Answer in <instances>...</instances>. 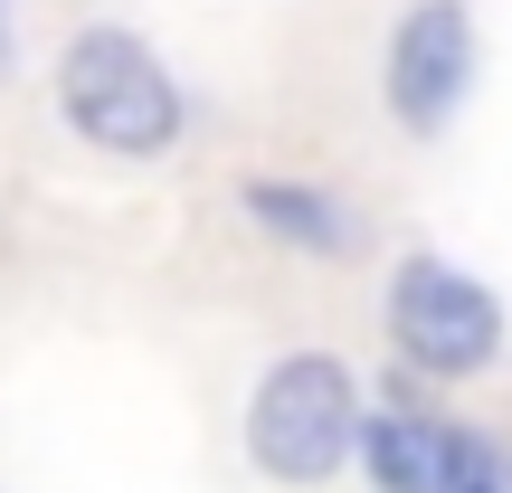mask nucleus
<instances>
[{
    "mask_svg": "<svg viewBox=\"0 0 512 493\" xmlns=\"http://www.w3.org/2000/svg\"><path fill=\"white\" fill-rule=\"evenodd\" d=\"M57 114L76 143L114 152V162H152L181 143V86L133 29H76L57 57Z\"/></svg>",
    "mask_w": 512,
    "mask_h": 493,
    "instance_id": "f257e3e1",
    "label": "nucleus"
},
{
    "mask_svg": "<svg viewBox=\"0 0 512 493\" xmlns=\"http://www.w3.org/2000/svg\"><path fill=\"white\" fill-rule=\"evenodd\" d=\"M370 418L351 399V370L332 351H285V361L256 380L247 399V456L266 465L275 484H323L361 456Z\"/></svg>",
    "mask_w": 512,
    "mask_h": 493,
    "instance_id": "f03ea898",
    "label": "nucleus"
},
{
    "mask_svg": "<svg viewBox=\"0 0 512 493\" xmlns=\"http://www.w3.org/2000/svg\"><path fill=\"white\" fill-rule=\"evenodd\" d=\"M389 342L437 380H475L503 351V294L484 275L446 266V256H408L389 285Z\"/></svg>",
    "mask_w": 512,
    "mask_h": 493,
    "instance_id": "7ed1b4c3",
    "label": "nucleus"
},
{
    "mask_svg": "<svg viewBox=\"0 0 512 493\" xmlns=\"http://www.w3.org/2000/svg\"><path fill=\"white\" fill-rule=\"evenodd\" d=\"M465 86H475V19H465V0H418L389 29V114L408 133H437Z\"/></svg>",
    "mask_w": 512,
    "mask_h": 493,
    "instance_id": "20e7f679",
    "label": "nucleus"
},
{
    "mask_svg": "<svg viewBox=\"0 0 512 493\" xmlns=\"http://www.w3.org/2000/svg\"><path fill=\"white\" fill-rule=\"evenodd\" d=\"M465 456H475V437L446 427V418H418V408H389V418H370V437H361V465H370L380 493H456Z\"/></svg>",
    "mask_w": 512,
    "mask_h": 493,
    "instance_id": "39448f33",
    "label": "nucleus"
},
{
    "mask_svg": "<svg viewBox=\"0 0 512 493\" xmlns=\"http://www.w3.org/2000/svg\"><path fill=\"white\" fill-rule=\"evenodd\" d=\"M247 219H266L285 247H313V256H351L361 247V228L342 219V200L294 190V181H247Z\"/></svg>",
    "mask_w": 512,
    "mask_h": 493,
    "instance_id": "423d86ee",
    "label": "nucleus"
},
{
    "mask_svg": "<svg viewBox=\"0 0 512 493\" xmlns=\"http://www.w3.org/2000/svg\"><path fill=\"white\" fill-rule=\"evenodd\" d=\"M456 493H512V475L494 465V446H484V437H475V456H465V484Z\"/></svg>",
    "mask_w": 512,
    "mask_h": 493,
    "instance_id": "0eeeda50",
    "label": "nucleus"
},
{
    "mask_svg": "<svg viewBox=\"0 0 512 493\" xmlns=\"http://www.w3.org/2000/svg\"><path fill=\"white\" fill-rule=\"evenodd\" d=\"M0 57H10V19H0Z\"/></svg>",
    "mask_w": 512,
    "mask_h": 493,
    "instance_id": "6e6552de",
    "label": "nucleus"
}]
</instances>
